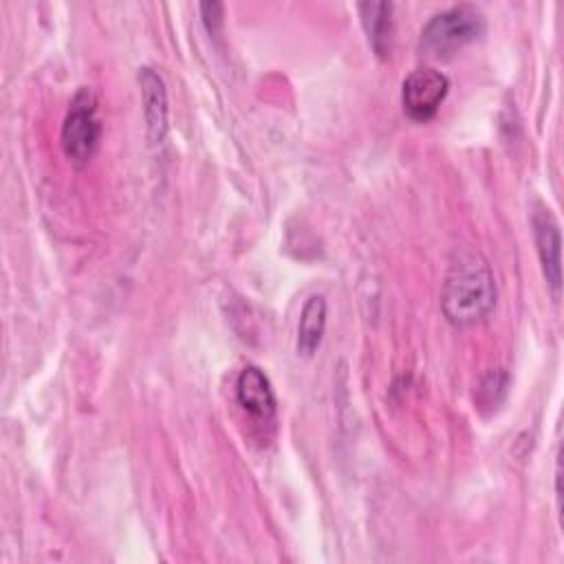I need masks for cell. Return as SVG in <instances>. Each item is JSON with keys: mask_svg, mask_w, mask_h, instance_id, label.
Instances as JSON below:
<instances>
[{"mask_svg": "<svg viewBox=\"0 0 564 564\" xmlns=\"http://www.w3.org/2000/svg\"><path fill=\"white\" fill-rule=\"evenodd\" d=\"M496 297L498 289L489 262L478 251H456L441 291V308L447 322L458 328L474 326L487 319Z\"/></svg>", "mask_w": 564, "mask_h": 564, "instance_id": "obj_1", "label": "cell"}, {"mask_svg": "<svg viewBox=\"0 0 564 564\" xmlns=\"http://www.w3.org/2000/svg\"><path fill=\"white\" fill-rule=\"evenodd\" d=\"M485 31V15L474 4L449 7L427 20L421 29L419 48L432 57H449L478 40Z\"/></svg>", "mask_w": 564, "mask_h": 564, "instance_id": "obj_2", "label": "cell"}, {"mask_svg": "<svg viewBox=\"0 0 564 564\" xmlns=\"http://www.w3.org/2000/svg\"><path fill=\"white\" fill-rule=\"evenodd\" d=\"M101 141V121L97 117V99L88 88H79L68 104V112L62 123L59 143L64 154L84 165L93 159Z\"/></svg>", "mask_w": 564, "mask_h": 564, "instance_id": "obj_3", "label": "cell"}, {"mask_svg": "<svg viewBox=\"0 0 564 564\" xmlns=\"http://www.w3.org/2000/svg\"><path fill=\"white\" fill-rule=\"evenodd\" d=\"M449 93V79L445 73L432 66H419L401 84L403 112L419 123L434 119L441 104Z\"/></svg>", "mask_w": 564, "mask_h": 564, "instance_id": "obj_4", "label": "cell"}, {"mask_svg": "<svg viewBox=\"0 0 564 564\" xmlns=\"http://www.w3.org/2000/svg\"><path fill=\"white\" fill-rule=\"evenodd\" d=\"M531 227H533L535 249H538V258H540L546 284H549L553 297H560V289H562V236H560V225L553 218V214L546 207L540 205L531 214Z\"/></svg>", "mask_w": 564, "mask_h": 564, "instance_id": "obj_5", "label": "cell"}, {"mask_svg": "<svg viewBox=\"0 0 564 564\" xmlns=\"http://www.w3.org/2000/svg\"><path fill=\"white\" fill-rule=\"evenodd\" d=\"M236 399L258 423H273L278 412L275 392L269 377L258 366H245L236 381Z\"/></svg>", "mask_w": 564, "mask_h": 564, "instance_id": "obj_6", "label": "cell"}, {"mask_svg": "<svg viewBox=\"0 0 564 564\" xmlns=\"http://www.w3.org/2000/svg\"><path fill=\"white\" fill-rule=\"evenodd\" d=\"M137 82H139V90H141L145 134H148L152 145H159L167 137V90H165V82L150 66L139 68Z\"/></svg>", "mask_w": 564, "mask_h": 564, "instance_id": "obj_7", "label": "cell"}, {"mask_svg": "<svg viewBox=\"0 0 564 564\" xmlns=\"http://www.w3.org/2000/svg\"><path fill=\"white\" fill-rule=\"evenodd\" d=\"M357 9L375 55L381 59L388 57L392 46V33H394L392 2H359Z\"/></svg>", "mask_w": 564, "mask_h": 564, "instance_id": "obj_8", "label": "cell"}, {"mask_svg": "<svg viewBox=\"0 0 564 564\" xmlns=\"http://www.w3.org/2000/svg\"><path fill=\"white\" fill-rule=\"evenodd\" d=\"M326 330V300L324 295H311L300 313L297 322V355L300 357H313L315 350L322 344Z\"/></svg>", "mask_w": 564, "mask_h": 564, "instance_id": "obj_9", "label": "cell"}, {"mask_svg": "<svg viewBox=\"0 0 564 564\" xmlns=\"http://www.w3.org/2000/svg\"><path fill=\"white\" fill-rule=\"evenodd\" d=\"M509 392V375L505 370H489L478 388H476V403L478 408L485 412V410H498V405L505 401Z\"/></svg>", "mask_w": 564, "mask_h": 564, "instance_id": "obj_10", "label": "cell"}, {"mask_svg": "<svg viewBox=\"0 0 564 564\" xmlns=\"http://www.w3.org/2000/svg\"><path fill=\"white\" fill-rule=\"evenodd\" d=\"M223 4L220 2H203L200 4V15H203V22L207 26V31L212 35H218L220 31V24H223Z\"/></svg>", "mask_w": 564, "mask_h": 564, "instance_id": "obj_11", "label": "cell"}]
</instances>
